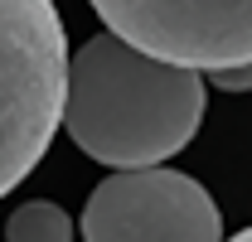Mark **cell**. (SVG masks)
<instances>
[{"instance_id":"1","label":"cell","mask_w":252,"mask_h":242,"mask_svg":"<svg viewBox=\"0 0 252 242\" xmlns=\"http://www.w3.org/2000/svg\"><path fill=\"white\" fill-rule=\"evenodd\" d=\"M204 68L160 59L122 34H97L68 59L63 131L112 170L165 165L204 126Z\"/></svg>"},{"instance_id":"2","label":"cell","mask_w":252,"mask_h":242,"mask_svg":"<svg viewBox=\"0 0 252 242\" xmlns=\"http://www.w3.org/2000/svg\"><path fill=\"white\" fill-rule=\"evenodd\" d=\"M68 39L54 0H0V199L63 126Z\"/></svg>"},{"instance_id":"3","label":"cell","mask_w":252,"mask_h":242,"mask_svg":"<svg viewBox=\"0 0 252 242\" xmlns=\"http://www.w3.org/2000/svg\"><path fill=\"white\" fill-rule=\"evenodd\" d=\"M83 238L93 242H214L223 238L209 189L165 165H131L102 180L83 209Z\"/></svg>"},{"instance_id":"4","label":"cell","mask_w":252,"mask_h":242,"mask_svg":"<svg viewBox=\"0 0 252 242\" xmlns=\"http://www.w3.org/2000/svg\"><path fill=\"white\" fill-rule=\"evenodd\" d=\"M93 10L112 34L204 73L252 59V0H93Z\"/></svg>"},{"instance_id":"5","label":"cell","mask_w":252,"mask_h":242,"mask_svg":"<svg viewBox=\"0 0 252 242\" xmlns=\"http://www.w3.org/2000/svg\"><path fill=\"white\" fill-rule=\"evenodd\" d=\"M73 233H78L73 218L59 204H44V199L20 204V209L10 213V223H5V238L10 242H68Z\"/></svg>"},{"instance_id":"6","label":"cell","mask_w":252,"mask_h":242,"mask_svg":"<svg viewBox=\"0 0 252 242\" xmlns=\"http://www.w3.org/2000/svg\"><path fill=\"white\" fill-rule=\"evenodd\" d=\"M214 83H219L223 92H248L252 88V59L228 63V68H214Z\"/></svg>"},{"instance_id":"7","label":"cell","mask_w":252,"mask_h":242,"mask_svg":"<svg viewBox=\"0 0 252 242\" xmlns=\"http://www.w3.org/2000/svg\"><path fill=\"white\" fill-rule=\"evenodd\" d=\"M238 238H243V242H252V228H243V233H238Z\"/></svg>"}]
</instances>
